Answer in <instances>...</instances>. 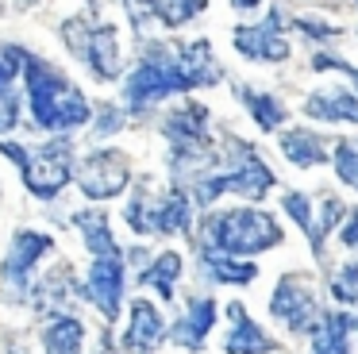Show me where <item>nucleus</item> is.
<instances>
[{"label": "nucleus", "mask_w": 358, "mask_h": 354, "mask_svg": "<svg viewBox=\"0 0 358 354\" xmlns=\"http://www.w3.org/2000/svg\"><path fill=\"white\" fill-rule=\"evenodd\" d=\"M73 223L81 227V235H85V250L93 254V258H104V254H120L116 239H112V223H108V215H104L101 208L78 212V215H73Z\"/></svg>", "instance_id": "obj_21"}, {"label": "nucleus", "mask_w": 358, "mask_h": 354, "mask_svg": "<svg viewBox=\"0 0 358 354\" xmlns=\"http://www.w3.org/2000/svg\"><path fill=\"white\" fill-rule=\"evenodd\" d=\"M73 177H78L81 192H85L89 200H108V197H116V192L127 189L131 169H127V158L120 150H96V154H89V158H81V166L73 169Z\"/></svg>", "instance_id": "obj_8"}, {"label": "nucleus", "mask_w": 358, "mask_h": 354, "mask_svg": "<svg viewBox=\"0 0 358 354\" xmlns=\"http://www.w3.org/2000/svg\"><path fill=\"white\" fill-rule=\"evenodd\" d=\"M281 154H285L293 166L312 169V166H320V162H327V143L320 135H312V131L296 127V131H285V135H281Z\"/></svg>", "instance_id": "obj_20"}, {"label": "nucleus", "mask_w": 358, "mask_h": 354, "mask_svg": "<svg viewBox=\"0 0 358 354\" xmlns=\"http://www.w3.org/2000/svg\"><path fill=\"white\" fill-rule=\"evenodd\" d=\"M212 323H216V304H212L208 297H193L185 308V316H181L178 323H173V343L185 346V351H201L204 339H208Z\"/></svg>", "instance_id": "obj_15"}, {"label": "nucleus", "mask_w": 358, "mask_h": 354, "mask_svg": "<svg viewBox=\"0 0 358 354\" xmlns=\"http://www.w3.org/2000/svg\"><path fill=\"white\" fill-rule=\"evenodd\" d=\"M193 89V81H189V73L181 69V54H173L170 46H150L147 58L135 66V73L127 77L124 85V97H127V108L131 112H147V108H155L158 100L173 97V92H185Z\"/></svg>", "instance_id": "obj_4"}, {"label": "nucleus", "mask_w": 358, "mask_h": 354, "mask_svg": "<svg viewBox=\"0 0 358 354\" xmlns=\"http://www.w3.org/2000/svg\"><path fill=\"white\" fill-rule=\"evenodd\" d=\"M301 31H308L312 38H335L339 35V27H331V23H312V20H293Z\"/></svg>", "instance_id": "obj_32"}, {"label": "nucleus", "mask_w": 358, "mask_h": 354, "mask_svg": "<svg viewBox=\"0 0 358 354\" xmlns=\"http://www.w3.org/2000/svg\"><path fill=\"white\" fill-rule=\"evenodd\" d=\"M20 123V100L12 89H0V131H12Z\"/></svg>", "instance_id": "obj_30"}, {"label": "nucleus", "mask_w": 358, "mask_h": 354, "mask_svg": "<svg viewBox=\"0 0 358 354\" xmlns=\"http://www.w3.org/2000/svg\"><path fill=\"white\" fill-rule=\"evenodd\" d=\"M201 269L212 277V281H224V285L255 281V266H250V262H239V258L220 254V250H201Z\"/></svg>", "instance_id": "obj_22"}, {"label": "nucleus", "mask_w": 358, "mask_h": 354, "mask_svg": "<svg viewBox=\"0 0 358 354\" xmlns=\"http://www.w3.org/2000/svg\"><path fill=\"white\" fill-rule=\"evenodd\" d=\"M162 335H166V323H162V316H158V308L139 297L131 304V327H127V335H124L127 354H150L162 343Z\"/></svg>", "instance_id": "obj_14"}, {"label": "nucleus", "mask_w": 358, "mask_h": 354, "mask_svg": "<svg viewBox=\"0 0 358 354\" xmlns=\"http://www.w3.org/2000/svg\"><path fill=\"white\" fill-rule=\"evenodd\" d=\"M304 112L312 120H327V123H358V97L347 89H316L304 100Z\"/></svg>", "instance_id": "obj_16"}, {"label": "nucleus", "mask_w": 358, "mask_h": 354, "mask_svg": "<svg viewBox=\"0 0 358 354\" xmlns=\"http://www.w3.org/2000/svg\"><path fill=\"white\" fill-rule=\"evenodd\" d=\"M85 343V327L73 316H50L43 327V351L47 354H81Z\"/></svg>", "instance_id": "obj_19"}, {"label": "nucleus", "mask_w": 358, "mask_h": 354, "mask_svg": "<svg viewBox=\"0 0 358 354\" xmlns=\"http://www.w3.org/2000/svg\"><path fill=\"white\" fill-rule=\"evenodd\" d=\"M358 327V320L343 312H327L320 316L316 331H312V354H350V331Z\"/></svg>", "instance_id": "obj_18"}, {"label": "nucleus", "mask_w": 358, "mask_h": 354, "mask_svg": "<svg viewBox=\"0 0 358 354\" xmlns=\"http://www.w3.org/2000/svg\"><path fill=\"white\" fill-rule=\"evenodd\" d=\"M231 323L235 327L227 331V343H224L227 354H270V351H278V343L250 320L243 304H231Z\"/></svg>", "instance_id": "obj_17"}, {"label": "nucleus", "mask_w": 358, "mask_h": 354, "mask_svg": "<svg viewBox=\"0 0 358 354\" xmlns=\"http://www.w3.org/2000/svg\"><path fill=\"white\" fill-rule=\"evenodd\" d=\"M331 297L343 300V304H358V262L343 266L331 281Z\"/></svg>", "instance_id": "obj_29"}, {"label": "nucleus", "mask_w": 358, "mask_h": 354, "mask_svg": "<svg viewBox=\"0 0 358 354\" xmlns=\"http://www.w3.org/2000/svg\"><path fill=\"white\" fill-rule=\"evenodd\" d=\"M147 8H150L155 20L166 23V27H181V23H189L201 12L204 0H147Z\"/></svg>", "instance_id": "obj_25"}, {"label": "nucleus", "mask_w": 358, "mask_h": 354, "mask_svg": "<svg viewBox=\"0 0 358 354\" xmlns=\"http://www.w3.org/2000/svg\"><path fill=\"white\" fill-rule=\"evenodd\" d=\"M335 174H339L343 185H350V189H358V146H350L347 139H335Z\"/></svg>", "instance_id": "obj_27"}, {"label": "nucleus", "mask_w": 358, "mask_h": 354, "mask_svg": "<svg viewBox=\"0 0 358 354\" xmlns=\"http://www.w3.org/2000/svg\"><path fill=\"white\" fill-rule=\"evenodd\" d=\"M27 81V104L31 115L43 131H73L81 123H89V100L81 97L78 85H70L55 66H47L43 58H27L24 66Z\"/></svg>", "instance_id": "obj_1"}, {"label": "nucleus", "mask_w": 358, "mask_h": 354, "mask_svg": "<svg viewBox=\"0 0 358 354\" xmlns=\"http://www.w3.org/2000/svg\"><path fill=\"white\" fill-rule=\"evenodd\" d=\"M231 158H235L231 169H224V174H204L201 181L193 185V200H196V204H212L220 192H239V197H247V200H262L266 192L273 189V181H278L273 169L266 166V162L258 158L243 139H235Z\"/></svg>", "instance_id": "obj_5"}, {"label": "nucleus", "mask_w": 358, "mask_h": 354, "mask_svg": "<svg viewBox=\"0 0 358 354\" xmlns=\"http://www.w3.org/2000/svg\"><path fill=\"white\" fill-rule=\"evenodd\" d=\"M85 297L101 308L104 320L120 316V300H124V258L120 254H104L89 266L85 277Z\"/></svg>", "instance_id": "obj_9"}, {"label": "nucleus", "mask_w": 358, "mask_h": 354, "mask_svg": "<svg viewBox=\"0 0 358 354\" xmlns=\"http://www.w3.org/2000/svg\"><path fill=\"white\" fill-rule=\"evenodd\" d=\"M285 212L293 215L296 223H301V231L308 235L312 250L320 254V235H316V220H312V204H308V197H304V192H289V197H285Z\"/></svg>", "instance_id": "obj_26"}, {"label": "nucleus", "mask_w": 358, "mask_h": 354, "mask_svg": "<svg viewBox=\"0 0 358 354\" xmlns=\"http://www.w3.org/2000/svg\"><path fill=\"white\" fill-rule=\"evenodd\" d=\"M258 0H235V8H255Z\"/></svg>", "instance_id": "obj_35"}, {"label": "nucleus", "mask_w": 358, "mask_h": 354, "mask_svg": "<svg viewBox=\"0 0 358 354\" xmlns=\"http://www.w3.org/2000/svg\"><path fill=\"white\" fill-rule=\"evenodd\" d=\"M270 312L278 316L281 323H289L293 331H308L316 323V297H312L308 281L304 277H281L278 289H273Z\"/></svg>", "instance_id": "obj_10"}, {"label": "nucleus", "mask_w": 358, "mask_h": 354, "mask_svg": "<svg viewBox=\"0 0 358 354\" xmlns=\"http://www.w3.org/2000/svg\"><path fill=\"white\" fill-rule=\"evenodd\" d=\"M0 154L16 162L20 174H24V185L39 200L58 197V192L66 189V181L73 177V166H70V162H73V146H70V139H50V143L35 146V150L16 146V143H8V139H0Z\"/></svg>", "instance_id": "obj_3"}, {"label": "nucleus", "mask_w": 358, "mask_h": 354, "mask_svg": "<svg viewBox=\"0 0 358 354\" xmlns=\"http://www.w3.org/2000/svg\"><path fill=\"white\" fill-rule=\"evenodd\" d=\"M204 127H208V108L201 104H185L178 112L166 115L162 131L166 139L173 143V154H185V150H201L208 139H204Z\"/></svg>", "instance_id": "obj_13"}, {"label": "nucleus", "mask_w": 358, "mask_h": 354, "mask_svg": "<svg viewBox=\"0 0 358 354\" xmlns=\"http://www.w3.org/2000/svg\"><path fill=\"white\" fill-rule=\"evenodd\" d=\"M47 250H50V235H39V231H20L12 239V250L4 258V289H8V297H24L27 277H31L35 262Z\"/></svg>", "instance_id": "obj_12"}, {"label": "nucleus", "mask_w": 358, "mask_h": 354, "mask_svg": "<svg viewBox=\"0 0 358 354\" xmlns=\"http://www.w3.org/2000/svg\"><path fill=\"white\" fill-rule=\"evenodd\" d=\"M312 66H316V69H339V73H350V77H355V85H358V69L347 66L343 58H335V54H316V58H312Z\"/></svg>", "instance_id": "obj_31"}, {"label": "nucleus", "mask_w": 358, "mask_h": 354, "mask_svg": "<svg viewBox=\"0 0 358 354\" xmlns=\"http://www.w3.org/2000/svg\"><path fill=\"white\" fill-rule=\"evenodd\" d=\"M231 43L239 54L255 62H285L289 58V43L281 38V8H273L266 23H255V27H235Z\"/></svg>", "instance_id": "obj_11"}, {"label": "nucleus", "mask_w": 358, "mask_h": 354, "mask_svg": "<svg viewBox=\"0 0 358 354\" xmlns=\"http://www.w3.org/2000/svg\"><path fill=\"white\" fill-rule=\"evenodd\" d=\"M120 123H124V120H120V115H112V108H108V112H104L101 115V127H96V135H108V131H120Z\"/></svg>", "instance_id": "obj_34"}, {"label": "nucleus", "mask_w": 358, "mask_h": 354, "mask_svg": "<svg viewBox=\"0 0 358 354\" xmlns=\"http://www.w3.org/2000/svg\"><path fill=\"white\" fill-rule=\"evenodd\" d=\"M178 274H181V254L170 250V254H162L150 269H139V285H155L166 300H173V281H178Z\"/></svg>", "instance_id": "obj_24"}, {"label": "nucleus", "mask_w": 358, "mask_h": 354, "mask_svg": "<svg viewBox=\"0 0 358 354\" xmlns=\"http://www.w3.org/2000/svg\"><path fill=\"white\" fill-rule=\"evenodd\" d=\"M127 223L139 235H181V231H189V200L181 189L166 192V197L139 189L127 204Z\"/></svg>", "instance_id": "obj_6"}, {"label": "nucleus", "mask_w": 358, "mask_h": 354, "mask_svg": "<svg viewBox=\"0 0 358 354\" xmlns=\"http://www.w3.org/2000/svg\"><path fill=\"white\" fill-rule=\"evenodd\" d=\"M27 58H31L27 50L0 43V89H12V81H16V73L27 66Z\"/></svg>", "instance_id": "obj_28"}, {"label": "nucleus", "mask_w": 358, "mask_h": 354, "mask_svg": "<svg viewBox=\"0 0 358 354\" xmlns=\"http://www.w3.org/2000/svg\"><path fill=\"white\" fill-rule=\"evenodd\" d=\"M201 235L208 250L220 254H258L266 246L281 243V227L273 215L258 212V208H231V212H216L201 223Z\"/></svg>", "instance_id": "obj_2"}, {"label": "nucleus", "mask_w": 358, "mask_h": 354, "mask_svg": "<svg viewBox=\"0 0 358 354\" xmlns=\"http://www.w3.org/2000/svg\"><path fill=\"white\" fill-rule=\"evenodd\" d=\"M239 100L247 104V112L255 115V123L262 131H278L281 123L289 120L285 104H281L278 97H270V92H250V89H239Z\"/></svg>", "instance_id": "obj_23"}, {"label": "nucleus", "mask_w": 358, "mask_h": 354, "mask_svg": "<svg viewBox=\"0 0 358 354\" xmlns=\"http://www.w3.org/2000/svg\"><path fill=\"white\" fill-rule=\"evenodd\" d=\"M339 239H343V246H358V212H350V220L339 231Z\"/></svg>", "instance_id": "obj_33"}, {"label": "nucleus", "mask_w": 358, "mask_h": 354, "mask_svg": "<svg viewBox=\"0 0 358 354\" xmlns=\"http://www.w3.org/2000/svg\"><path fill=\"white\" fill-rule=\"evenodd\" d=\"M62 35H66V43L73 46V54L85 58V66L93 69L101 81H116V77H120L124 54H120V38H116V31H112L108 23H101V27H85V23H81V35H78L73 23H66Z\"/></svg>", "instance_id": "obj_7"}]
</instances>
